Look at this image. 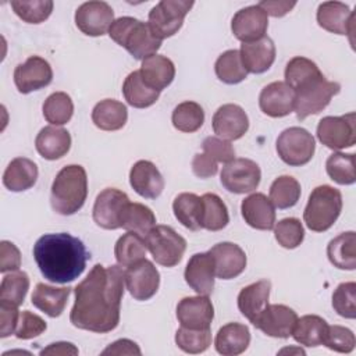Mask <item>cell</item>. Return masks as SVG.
Instances as JSON below:
<instances>
[{
    "label": "cell",
    "mask_w": 356,
    "mask_h": 356,
    "mask_svg": "<svg viewBox=\"0 0 356 356\" xmlns=\"http://www.w3.org/2000/svg\"><path fill=\"white\" fill-rule=\"evenodd\" d=\"M54 3L51 0H13L11 8L13 11L28 24H40L46 21L51 11Z\"/></svg>",
    "instance_id": "cell-49"
},
{
    "label": "cell",
    "mask_w": 356,
    "mask_h": 356,
    "mask_svg": "<svg viewBox=\"0 0 356 356\" xmlns=\"http://www.w3.org/2000/svg\"><path fill=\"white\" fill-rule=\"evenodd\" d=\"M300 184L291 175H281L270 186V200L281 210L293 207L300 197Z\"/></svg>",
    "instance_id": "cell-42"
},
{
    "label": "cell",
    "mask_w": 356,
    "mask_h": 356,
    "mask_svg": "<svg viewBox=\"0 0 356 356\" xmlns=\"http://www.w3.org/2000/svg\"><path fill=\"white\" fill-rule=\"evenodd\" d=\"M203 153L209 154L217 163H229L235 159V150L229 140L217 138V136H207L203 143Z\"/></svg>",
    "instance_id": "cell-54"
},
{
    "label": "cell",
    "mask_w": 356,
    "mask_h": 356,
    "mask_svg": "<svg viewBox=\"0 0 356 356\" xmlns=\"http://www.w3.org/2000/svg\"><path fill=\"white\" fill-rule=\"evenodd\" d=\"M153 260L164 267H174L186 250V241L170 225H156L145 236Z\"/></svg>",
    "instance_id": "cell-6"
},
{
    "label": "cell",
    "mask_w": 356,
    "mask_h": 356,
    "mask_svg": "<svg viewBox=\"0 0 356 356\" xmlns=\"http://www.w3.org/2000/svg\"><path fill=\"white\" fill-rule=\"evenodd\" d=\"M128 120L127 106L114 99L100 100L92 110V121L102 131H118Z\"/></svg>",
    "instance_id": "cell-33"
},
{
    "label": "cell",
    "mask_w": 356,
    "mask_h": 356,
    "mask_svg": "<svg viewBox=\"0 0 356 356\" xmlns=\"http://www.w3.org/2000/svg\"><path fill=\"white\" fill-rule=\"evenodd\" d=\"M35 147L43 159L58 160L70 152L71 135L67 129L56 125L44 127L36 135Z\"/></svg>",
    "instance_id": "cell-28"
},
{
    "label": "cell",
    "mask_w": 356,
    "mask_h": 356,
    "mask_svg": "<svg viewBox=\"0 0 356 356\" xmlns=\"http://www.w3.org/2000/svg\"><path fill=\"white\" fill-rule=\"evenodd\" d=\"M139 72L147 86L161 92L174 81L175 65L168 57L153 54L142 61Z\"/></svg>",
    "instance_id": "cell-30"
},
{
    "label": "cell",
    "mask_w": 356,
    "mask_h": 356,
    "mask_svg": "<svg viewBox=\"0 0 356 356\" xmlns=\"http://www.w3.org/2000/svg\"><path fill=\"white\" fill-rule=\"evenodd\" d=\"M171 121L175 129L185 134H192L200 129V127L203 125L204 111L202 106L196 102H182L174 108Z\"/></svg>",
    "instance_id": "cell-44"
},
{
    "label": "cell",
    "mask_w": 356,
    "mask_h": 356,
    "mask_svg": "<svg viewBox=\"0 0 356 356\" xmlns=\"http://www.w3.org/2000/svg\"><path fill=\"white\" fill-rule=\"evenodd\" d=\"M339 90L341 85L338 82L325 79L324 75L298 89L295 92L293 108L296 113V118L302 121L312 114L323 111L330 104L332 96L338 95Z\"/></svg>",
    "instance_id": "cell-8"
},
{
    "label": "cell",
    "mask_w": 356,
    "mask_h": 356,
    "mask_svg": "<svg viewBox=\"0 0 356 356\" xmlns=\"http://www.w3.org/2000/svg\"><path fill=\"white\" fill-rule=\"evenodd\" d=\"M268 15L260 6H249L235 13L231 21L234 36L242 43H250L266 36Z\"/></svg>",
    "instance_id": "cell-16"
},
{
    "label": "cell",
    "mask_w": 356,
    "mask_h": 356,
    "mask_svg": "<svg viewBox=\"0 0 356 356\" xmlns=\"http://www.w3.org/2000/svg\"><path fill=\"white\" fill-rule=\"evenodd\" d=\"M71 289L70 286H61V288H56L43 282H39L32 293V305L43 312L44 314H47L49 317H58L68 302V298L71 295Z\"/></svg>",
    "instance_id": "cell-31"
},
{
    "label": "cell",
    "mask_w": 356,
    "mask_h": 356,
    "mask_svg": "<svg viewBox=\"0 0 356 356\" xmlns=\"http://www.w3.org/2000/svg\"><path fill=\"white\" fill-rule=\"evenodd\" d=\"M29 289V277L25 271H11L0 284V303L19 306L24 303Z\"/></svg>",
    "instance_id": "cell-43"
},
{
    "label": "cell",
    "mask_w": 356,
    "mask_h": 356,
    "mask_svg": "<svg viewBox=\"0 0 356 356\" xmlns=\"http://www.w3.org/2000/svg\"><path fill=\"white\" fill-rule=\"evenodd\" d=\"M213 131L225 140L241 139L249 129V118L245 110L234 103L222 104L213 115Z\"/></svg>",
    "instance_id": "cell-19"
},
{
    "label": "cell",
    "mask_w": 356,
    "mask_h": 356,
    "mask_svg": "<svg viewBox=\"0 0 356 356\" xmlns=\"http://www.w3.org/2000/svg\"><path fill=\"white\" fill-rule=\"evenodd\" d=\"M214 260L210 252L195 253L186 263L184 278L199 295L209 296L214 289Z\"/></svg>",
    "instance_id": "cell-23"
},
{
    "label": "cell",
    "mask_w": 356,
    "mask_h": 356,
    "mask_svg": "<svg viewBox=\"0 0 356 356\" xmlns=\"http://www.w3.org/2000/svg\"><path fill=\"white\" fill-rule=\"evenodd\" d=\"M38 175V165L32 160L17 157L11 160L6 168L3 174V185L11 192H22L36 184Z\"/></svg>",
    "instance_id": "cell-32"
},
{
    "label": "cell",
    "mask_w": 356,
    "mask_h": 356,
    "mask_svg": "<svg viewBox=\"0 0 356 356\" xmlns=\"http://www.w3.org/2000/svg\"><path fill=\"white\" fill-rule=\"evenodd\" d=\"M250 343V331L241 323H228L222 325L214 339L216 350L222 356H238L243 353Z\"/></svg>",
    "instance_id": "cell-29"
},
{
    "label": "cell",
    "mask_w": 356,
    "mask_h": 356,
    "mask_svg": "<svg viewBox=\"0 0 356 356\" xmlns=\"http://www.w3.org/2000/svg\"><path fill=\"white\" fill-rule=\"evenodd\" d=\"M146 252L147 246L145 236L131 231H127V234L120 236L114 246V256L118 266L127 268L146 259Z\"/></svg>",
    "instance_id": "cell-36"
},
{
    "label": "cell",
    "mask_w": 356,
    "mask_h": 356,
    "mask_svg": "<svg viewBox=\"0 0 356 356\" xmlns=\"http://www.w3.org/2000/svg\"><path fill=\"white\" fill-rule=\"evenodd\" d=\"M192 7V0H161L150 10L147 24L159 39L171 38L181 29Z\"/></svg>",
    "instance_id": "cell-9"
},
{
    "label": "cell",
    "mask_w": 356,
    "mask_h": 356,
    "mask_svg": "<svg viewBox=\"0 0 356 356\" xmlns=\"http://www.w3.org/2000/svg\"><path fill=\"white\" fill-rule=\"evenodd\" d=\"M323 76V72L317 67L314 61L310 58L296 56L291 58L285 67V83L296 92L298 89L306 86L307 83L313 82L314 79Z\"/></svg>",
    "instance_id": "cell-39"
},
{
    "label": "cell",
    "mask_w": 356,
    "mask_h": 356,
    "mask_svg": "<svg viewBox=\"0 0 356 356\" xmlns=\"http://www.w3.org/2000/svg\"><path fill=\"white\" fill-rule=\"evenodd\" d=\"M356 234L342 232L327 245L330 263L339 270H355L356 267Z\"/></svg>",
    "instance_id": "cell-34"
},
{
    "label": "cell",
    "mask_w": 356,
    "mask_h": 356,
    "mask_svg": "<svg viewBox=\"0 0 356 356\" xmlns=\"http://www.w3.org/2000/svg\"><path fill=\"white\" fill-rule=\"evenodd\" d=\"M33 259L46 280L67 284L83 273L90 256L81 239L60 232L40 236L33 245Z\"/></svg>",
    "instance_id": "cell-2"
},
{
    "label": "cell",
    "mask_w": 356,
    "mask_h": 356,
    "mask_svg": "<svg viewBox=\"0 0 356 356\" xmlns=\"http://www.w3.org/2000/svg\"><path fill=\"white\" fill-rule=\"evenodd\" d=\"M153 227H156V216L152 209L142 203L129 202L122 216L121 228L146 236Z\"/></svg>",
    "instance_id": "cell-45"
},
{
    "label": "cell",
    "mask_w": 356,
    "mask_h": 356,
    "mask_svg": "<svg viewBox=\"0 0 356 356\" xmlns=\"http://www.w3.org/2000/svg\"><path fill=\"white\" fill-rule=\"evenodd\" d=\"M108 36L136 60H145L153 54L161 46L159 39L150 29L149 24L142 22L134 17H120L114 19L108 29Z\"/></svg>",
    "instance_id": "cell-4"
},
{
    "label": "cell",
    "mask_w": 356,
    "mask_h": 356,
    "mask_svg": "<svg viewBox=\"0 0 356 356\" xmlns=\"http://www.w3.org/2000/svg\"><path fill=\"white\" fill-rule=\"evenodd\" d=\"M271 282L268 280H260L241 289L238 295V309L239 312L254 324L263 310L268 305Z\"/></svg>",
    "instance_id": "cell-27"
},
{
    "label": "cell",
    "mask_w": 356,
    "mask_h": 356,
    "mask_svg": "<svg viewBox=\"0 0 356 356\" xmlns=\"http://www.w3.org/2000/svg\"><path fill=\"white\" fill-rule=\"evenodd\" d=\"M241 213L245 222L260 231H270L275 225V209L264 193H252L241 203Z\"/></svg>",
    "instance_id": "cell-24"
},
{
    "label": "cell",
    "mask_w": 356,
    "mask_h": 356,
    "mask_svg": "<svg viewBox=\"0 0 356 356\" xmlns=\"http://www.w3.org/2000/svg\"><path fill=\"white\" fill-rule=\"evenodd\" d=\"M257 6H260L267 15L280 18L288 14L295 6V1H277V0H261Z\"/></svg>",
    "instance_id": "cell-58"
},
{
    "label": "cell",
    "mask_w": 356,
    "mask_h": 356,
    "mask_svg": "<svg viewBox=\"0 0 356 356\" xmlns=\"http://www.w3.org/2000/svg\"><path fill=\"white\" fill-rule=\"evenodd\" d=\"M132 189L146 199H156L164 189V178L159 168L149 160L136 161L129 171Z\"/></svg>",
    "instance_id": "cell-25"
},
{
    "label": "cell",
    "mask_w": 356,
    "mask_h": 356,
    "mask_svg": "<svg viewBox=\"0 0 356 356\" xmlns=\"http://www.w3.org/2000/svg\"><path fill=\"white\" fill-rule=\"evenodd\" d=\"M318 25L337 35L352 36L355 32V13L341 1H324L317 8Z\"/></svg>",
    "instance_id": "cell-22"
},
{
    "label": "cell",
    "mask_w": 356,
    "mask_h": 356,
    "mask_svg": "<svg viewBox=\"0 0 356 356\" xmlns=\"http://www.w3.org/2000/svg\"><path fill=\"white\" fill-rule=\"evenodd\" d=\"M114 22V11L106 1H86L75 11V24L78 29L88 36H102L108 32Z\"/></svg>",
    "instance_id": "cell-13"
},
{
    "label": "cell",
    "mask_w": 356,
    "mask_h": 356,
    "mask_svg": "<svg viewBox=\"0 0 356 356\" xmlns=\"http://www.w3.org/2000/svg\"><path fill=\"white\" fill-rule=\"evenodd\" d=\"M241 60L245 70L250 74L266 72L275 60V44L268 36L241 44Z\"/></svg>",
    "instance_id": "cell-26"
},
{
    "label": "cell",
    "mask_w": 356,
    "mask_h": 356,
    "mask_svg": "<svg viewBox=\"0 0 356 356\" xmlns=\"http://www.w3.org/2000/svg\"><path fill=\"white\" fill-rule=\"evenodd\" d=\"M342 211V195L330 185L314 188L303 211V220L309 229L324 232L330 229Z\"/></svg>",
    "instance_id": "cell-5"
},
{
    "label": "cell",
    "mask_w": 356,
    "mask_h": 356,
    "mask_svg": "<svg viewBox=\"0 0 356 356\" xmlns=\"http://www.w3.org/2000/svg\"><path fill=\"white\" fill-rule=\"evenodd\" d=\"M328 177L339 185H352L356 181V165L353 153L335 152L325 161Z\"/></svg>",
    "instance_id": "cell-46"
},
{
    "label": "cell",
    "mask_w": 356,
    "mask_h": 356,
    "mask_svg": "<svg viewBox=\"0 0 356 356\" xmlns=\"http://www.w3.org/2000/svg\"><path fill=\"white\" fill-rule=\"evenodd\" d=\"M88 196L86 171L79 164L63 167L53 184L50 203L53 210L60 216H72L82 209Z\"/></svg>",
    "instance_id": "cell-3"
},
{
    "label": "cell",
    "mask_w": 356,
    "mask_h": 356,
    "mask_svg": "<svg viewBox=\"0 0 356 356\" xmlns=\"http://www.w3.org/2000/svg\"><path fill=\"white\" fill-rule=\"evenodd\" d=\"M280 355H284V353H298V355H305V350L300 349V348H284L278 352Z\"/></svg>",
    "instance_id": "cell-61"
},
{
    "label": "cell",
    "mask_w": 356,
    "mask_h": 356,
    "mask_svg": "<svg viewBox=\"0 0 356 356\" xmlns=\"http://www.w3.org/2000/svg\"><path fill=\"white\" fill-rule=\"evenodd\" d=\"M214 71L217 78L227 85L239 83L248 76V71L242 64L239 50L235 49L227 50L218 56L214 64Z\"/></svg>",
    "instance_id": "cell-41"
},
{
    "label": "cell",
    "mask_w": 356,
    "mask_h": 356,
    "mask_svg": "<svg viewBox=\"0 0 356 356\" xmlns=\"http://www.w3.org/2000/svg\"><path fill=\"white\" fill-rule=\"evenodd\" d=\"M192 171L199 178L214 177L218 171L217 161L206 153H196L192 160Z\"/></svg>",
    "instance_id": "cell-57"
},
{
    "label": "cell",
    "mask_w": 356,
    "mask_h": 356,
    "mask_svg": "<svg viewBox=\"0 0 356 356\" xmlns=\"http://www.w3.org/2000/svg\"><path fill=\"white\" fill-rule=\"evenodd\" d=\"M273 229L278 245L285 249H295L303 242L305 229L300 220L295 217L280 220Z\"/></svg>",
    "instance_id": "cell-50"
},
{
    "label": "cell",
    "mask_w": 356,
    "mask_h": 356,
    "mask_svg": "<svg viewBox=\"0 0 356 356\" xmlns=\"http://www.w3.org/2000/svg\"><path fill=\"white\" fill-rule=\"evenodd\" d=\"M209 252L214 260L216 277L220 280L236 278L246 268V254L236 243L220 242Z\"/></svg>",
    "instance_id": "cell-21"
},
{
    "label": "cell",
    "mask_w": 356,
    "mask_h": 356,
    "mask_svg": "<svg viewBox=\"0 0 356 356\" xmlns=\"http://www.w3.org/2000/svg\"><path fill=\"white\" fill-rule=\"evenodd\" d=\"M19 318V312L17 306L0 303V337L6 338L15 334L17 324Z\"/></svg>",
    "instance_id": "cell-56"
},
{
    "label": "cell",
    "mask_w": 356,
    "mask_h": 356,
    "mask_svg": "<svg viewBox=\"0 0 356 356\" xmlns=\"http://www.w3.org/2000/svg\"><path fill=\"white\" fill-rule=\"evenodd\" d=\"M46 328H47V324L40 316L29 310H24V312H19L15 337L18 339H32L35 337H39L42 332H44Z\"/></svg>",
    "instance_id": "cell-53"
},
{
    "label": "cell",
    "mask_w": 356,
    "mask_h": 356,
    "mask_svg": "<svg viewBox=\"0 0 356 356\" xmlns=\"http://www.w3.org/2000/svg\"><path fill=\"white\" fill-rule=\"evenodd\" d=\"M317 138L324 146L332 150L352 147L356 142L355 113L321 118L317 125Z\"/></svg>",
    "instance_id": "cell-10"
},
{
    "label": "cell",
    "mask_w": 356,
    "mask_h": 356,
    "mask_svg": "<svg viewBox=\"0 0 356 356\" xmlns=\"http://www.w3.org/2000/svg\"><path fill=\"white\" fill-rule=\"evenodd\" d=\"M21 267V252L19 249L8 241L0 242V271L4 274L7 271H17Z\"/></svg>",
    "instance_id": "cell-55"
},
{
    "label": "cell",
    "mask_w": 356,
    "mask_h": 356,
    "mask_svg": "<svg viewBox=\"0 0 356 356\" xmlns=\"http://www.w3.org/2000/svg\"><path fill=\"white\" fill-rule=\"evenodd\" d=\"M43 117L51 125L67 124L74 114V103L65 92L51 93L43 103Z\"/></svg>",
    "instance_id": "cell-47"
},
{
    "label": "cell",
    "mask_w": 356,
    "mask_h": 356,
    "mask_svg": "<svg viewBox=\"0 0 356 356\" xmlns=\"http://www.w3.org/2000/svg\"><path fill=\"white\" fill-rule=\"evenodd\" d=\"M102 355H140V349L134 341L124 338L110 343Z\"/></svg>",
    "instance_id": "cell-59"
},
{
    "label": "cell",
    "mask_w": 356,
    "mask_h": 356,
    "mask_svg": "<svg viewBox=\"0 0 356 356\" xmlns=\"http://www.w3.org/2000/svg\"><path fill=\"white\" fill-rule=\"evenodd\" d=\"M172 211L175 218L188 229L199 231L202 229V197L184 192L179 193L172 202Z\"/></svg>",
    "instance_id": "cell-37"
},
{
    "label": "cell",
    "mask_w": 356,
    "mask_h": 356,
    "mask_svg": "<svg viewBox=\"0 0 356 356\" xmlns=\"http://www.w3.org/2000/svg\"><path fill=\"white\" fill-rule=\"evenodd\" d=\"M122 93L127 103L135 108H146L159 100L160 92L145 83L139 70L132 71L124 81Z\"/></svg>",
    "instance_id": "cell-35"
},
{
    "label": "cell",
    "mask_w": 356,
    "mask_h": 356,
    "mask_svg": "<svg viewBox=\"0 0 356 356\" xmlns=\"http://www.w3.org/2000/svg\"><path fill=\"white\" fill-rule=\"evenodd\" d=\"M125 285L135 300H147L159 289L160 273L150 260L143 259L125 270Z\"/></svg>",
    "instance_id": "cell-15"
},
{
    "label": "cell",
    "mask_w": 356,
    "mask_h": 356,
    "mask_svg": "<svg viewBox=\"0 0 356 356\" xmlns=\"http://www.w3.org/2000/svg\"><path fill=\"white\" fill-rule=\"evenodd\" d=\"M332 307L341 317H356V284L353 281L342 282L332 293Z\"/></svg>",
    "instance_id": "cell-51"
},
{
    "label": "cell",
    "mask_w": 356,
    "mask_h": 356,
    "mask_svg": "<svg viewBox=\"0 0 356 356\" xmlns=\"http://www.w3.org/2000/svg\"><path fill=\"white\" fill-rule=\"evenodd\" d=\"M53 81V70L47 60L39 56L28 57L14 70V83L19 93H31L46 88Z\"/></svg>",
    "instance_id": "cell-14"
},
{
    "label": "cell",
    "mask_w": 356,
    "mask_h": 356,
    "mask_svg": "<svg viewBox=\"0 0 356 356\" xmlns=\"http://www.w3.org/2000/svg\"><path fill=\"white\" fill-rule=\"evenodd\" d=\"M328 324L327 321L316 314H306L298 317L295 328L292 331L293 339L303 346H318L323 345Z\"/></svg>",
    "instance_id": "cell-38"
},
{
    "label": "cell",
    "mask_w": 356,
    "mask_h": 356,
    "mask_svg": "<svg viewBox=\"0 0 356 356\" xmlns=\"http://www.w3.org/2000/svg\"><path fill=\"white\" fill-rule=\"evenodd\" d=\"M260 178V167L250 159H234L222 167L220 174L222 186L231 193L253 192L259 186Z\"/></svg>",
    "instance_id": "cell-12"
},
{
    "label": "cell",
    "mask_w": 356,
    "mask_h": 356,
    "mask_svg": "<svg viewBox=\"0 0 356 356\" xmlns=\"http://www.w3.org/2000/svg\"><path fill=\"white\" fill-rule=\"evenodd\" d=\"M323 345L338 353H350L355 349V334L342 325H328Z\"/></svg>",
    "instance_id": "cell-52"
},
{
    "label": "cell",
    "mask_w": 356,
    "mask_h": 356,
    "mask_svg": "<svg viewBox=\"0 0 356 356\" xmlns=\"http://www.w3.org/2000/svg\"><path fill=\"white\" fill-rule=\"evenodd\" d=\"M175 343L185 353H203L211 345V331L210 328L193 330L181 325L175 332Z\"/></svg>",
    "instance_id": "cell-48"
},
{
    "label": "cell",
    "mask_w": 356,
    "mask_h": 356,
    "mask_svg": "<svg viewBox=\"0 0 356 356\" xmlns=\"http://www.w3.org/2000/svg\"><path fill=\"white\" fill-rule=\"evenodd\" d=\"M202 197V228L221 231L229 222V214L222 199L216 193H204Z\"/></svg>",
    "instance_id": "cell-40"
},
{
    "label": "cell",
    "mask_w": 356,
    "mask_h": 356,
    "mask_svg": "<svg viewBox=\"0 0 356 356\" xmlns=\"http://www.w3.org/2000/svg\"><path fill=\"white\" fill-rule=\"evenodd\" d=\"M275 149L285 164L291 167H300L313 159L316 142L307 129L302 127H291L280 134Z\"/></svg>",
    "instance_id": "cell-7"
},
{
    "label": "cell",
    "mask_w": 356,
    "mask_h": 356,
    "mask_svg": "<svg viewBox=\"0 0 356 356\" xmlns=\"http://www.w3.org/2000/svg\"><path fill=\"white\" fill-rule=\"evenodd\" d=\"M259 107L268 117H285L295 108V92L284 81L271 82L261 89Z\"/></svg>",
    "instance_id": "cell-20"
},
{
    "label": "cell",
    "mask_w": 356,
    "mask_h": 356,
    "mask_svg": "<svg viewBox=\"0 0 356 356\" xmlns=\"http://www.w3.org/2000/svg\"><path fill=\"white\" fill-rule=\"evenodd\" d=\"M129 204L125 192L117 188L103 189L93 204V221L103 229H118L122 227V216Z\"/></svg>",
    "instance_id": "cell-11"
},
{
    "label": "cell",
    "mask_w": 356,
    "mask_h": 356,
    "mask_svg": "<svg viewBox=\"0 0 356 356\" xmlns=\"http://www.w3.org/2000/svg\"><path fill=\"white\" fill-rule=\"evenodd\" d=\"M40 355L44 356V355H61V356H68V355H78V348L71 343V342H54V343H50L47 348L42 349L40 350Z\"/></svg>",
    "instance_id": "cell-60"
},
{
    "label": "cell",
    "mask_w": 356,
    "mask_h": 356,
    "mask_svg": "<svg viewBox=\"0 0 356 356\" xmlns=\"http://www.w3.org/2000/svg\"><path fill=\"white\" fill-rule=\"evenodd\" d=\"M125 271L121 266L95 264L75 286V302L70 313L74 327L97 334L117 328L124 296Z\"/></svg>",
    "instance_id": "cell-1"
},
{
    "label": "cell",
    "mask_w": 356,
    "mask_h": 356,
    "mask_svg": "<svg viewBox=\"0 0 356 356\" xmlns=\"http://www.w3.org/2000/svg\"><path fill=\"white\" fill-rule=\"evenodd\" d=\"M177 318L182 327L193 330L210 328L214 318V307L209 296H186L177 305Z\"/></svg>",
    "instance_id": "cell-18"
},
{
    "label": "cell",
    "mask_w": 356,
    "mask_h": 356,
    "mask_svg": "<svg viewBox=\"0 0 356 356\" xmlns=\"http://www.w3.org/2000/svg\"><path fill=\"white\" fill-rule=\"evenodd\" d=\"M298 321L293 309L285 305H267L257 321L253 324L261 332L273 338H289Z\"/></svg>",
    "instance_id": "cell-17"
}]
</instances>
